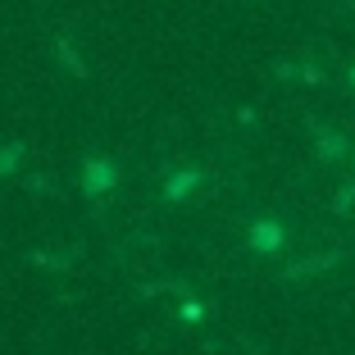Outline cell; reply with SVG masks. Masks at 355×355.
Listing matches in <instances>:
<instances>
[{
    "label": "cell",
    "mask_w": 355,
    "mask_h": 355,
    "mask_svg": "<svg viewBox=\"0 0 355 355\" xmlns=\"http://www.w3.org/2000/svg\"><path fill=\"white\" fill-rule=\"evenodd\" d=\"M251 246L260 255H273L282 246V228H278V223H255V228H251Z\"/></svg>",
    "instance_id": "cell-1"
}]
</instances>
